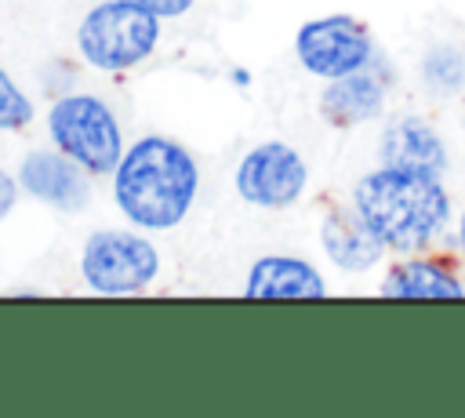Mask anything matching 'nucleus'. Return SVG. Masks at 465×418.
I'll return each mask as SVG.
<instances>
[{
  "label": "nucleus",
  "instance_id": "1",
  "mask_svg": "<svg viewBox=\"0 0 465 418\" xmlns=\"http://www.w3.org/2000/svg\"><path fill=\"white\" fill-rule=\"evenodd\" d=\"M196 160L171 138H142L116 164V204L142 229L178 225L196 200Z\"/></svg>",
  "mask_w": 465,
  "mask_h": 418
},
{
  "label": "nucleus",
  "instance_id": "2",
  "mask_svg": "<svg viewBox=\"0 0 465 418\" xmlns=\"http://www.w3.org/2000/svg\"><path fill=\"white\" fill-rule=\"evenodd\" d=\"M352 207L378 233V240L396 251H418L432 244L450 214L440 174L396 171L385 164L356 182Z\"/></svg>",
  "mask_w": 465,
  "mask_h": 418
},
{
  "label": "nucleus",
  "instance_id": "3",
  "mask_svg": "<svg viewBox=\"0 0 465 418\" xmlns=\"http://www.w3.org/2000/svg\"><path fill=\"white\" fill-rule=\"evenodd\" d=\"M156 36L160 18L138 0H105L84 15L76 44L94 69H131L156 47Z\"/></svg>",
  "mask_w": 465,
  "mask_h": 418
},
{
  "label": "nucleus",
  "instance_id": "4",
  "mask_svg": "<svg viewBox=\"0 0 465 418\" xmlns=\"http://www.w3.org/2000/svg\"><path fill=\"white\" fill-rule=\"evenodd\" d=\"M51 138L62 153H69L76 164H84L94 174L116 171L124 156V138L113 109L94 95H65L51 105L47 116Z\"/></svg>",
  "mask_w": 465,
  "mask_h": 418
},
{
  "label": "nucleus",
  "instance_id": "5",
  "mask_svg": "<svg viewBox=\"0 0 465 418\" xmlns=\"http://www.w3.org/2000/svg\"><path fill=\"white\" fill-rule=\"evenodd\" d=\"M160 269L156 247L138 236V233H124V229H102L84 244L80 254V273L87 280L91 291L102 294H131L142 291Z\"/></svg>",
  "mask_w": 465,
  "mask_h": 418
},
{
  "label": "nucleus",
  "instance_id": "6",
  "mask_svg": "<svg viewBox=\"0 0 465 418\" xmlns=\"http://www.w3.org/2000/svg\"><path fill=\"white\" fill-rule=\"evenodd\" d=\"M294 51H298V62L312 76H323V80H338V76H349L356 69H367L371 55H374L367 29L349 15L305 22L298 29Z\"/></svg>",
  "mask_w": 465,
  "mask_h": 418
},
{
  "label": "nucleus",
  "instance_id": "7",
  "mask_svg": "<svg viewBox=\"0 0 465 418\" xmlns=\"http://www.w3.org/2000/svg\"><path fill=\"white\" fill-rule=\"evenodd\" d=\"M305 182H309L305 160L283 142L254 145L236 167L240 196L247 204H258V207H287V204H294L302 196Z\"/></svg>",
  "mask_w": 465,
  "mask_h": 418
},
{
  "label": "nucleus",
  "instance_id": "8",
  "mask_svg": "<svg viewBox=\"0 0 465 418\" xmlns=\"http://www.w3.org/2000/svg\"><path fill=\"white\" fill-rule=\"evenodd\" d=\"M84 171L87 167L76 164L69 153H29L18 167V185L44 204H54L62 211H80L91 196Z\"/></svg>",
  "mask_w": 465,
  "mask_h": 418
},
{
  "label": "nucleus",
  "instance_id": "9",
  "mask_svg": "<svg viewBox=\"0 0 465 418\" xmlns=\"http://www.w3.org/2000/svg\"><path fill=\"white\" fill-rule=\"evenodd\" d=\"M381 164L396 171H421V174H443L447 149L440 134L421 116H400L381 134Z\"/></svg>",
  "mask_w": 465,
  "mask_h": 418
},
{
  "label": "nucleus",
  "instance_id": "10",
  "mask_svg": "<svg viewBox=\"0 0 465 418\" xmlns=\"http://www.w3.org/2000/svg\"><path fill=\"white\" fill-rule=\"evenodd\" d=\"M381 240L378 233L352 211H338L323 222V251L334 265H341L345 273H360L367 265H374L381 258Z\"/></svg>",
  "mask_w": 465,
  "mask_h": 418
},
{
  "label": "nucleus",
  "instance_id": "11",
  "mask_svg": "<svg viewBox=\"0 0 465 418\" xmlns=\"http://www.w3.org/2000/svg\"><path fill=\"white\" fill-rule=\"evenodd\" d=\"M385 105V87L374 73L356 69L349 76H338L323 91V116L331 124H363L374 120Z\"/></svg>",
  "mask_w": 465,
  "mask_h": 418
},
{
  "label": "nucleus",
  "instance_id": "12",
  "mask_svg": "<svg viewBox=\"0 0 465 418\" xmlns=\"http://www.w3.org/2000/svg\"><path fill=\"white\" fill-rule=\"evenodd\" d=\"M247 298H323V280L309 262L262 258L251 269Z\"/></svg>",
  "mask_w": 465,
  "mask_h": 418
},
{
  "label": "nucleus",
  "instance_id": "13",
  "mask_svg": "<svg viewBox=\"0 0 465 418\" xmlns=\"http://www.w3.org/2000/svg\"><path fill=\"white\" fill-rule=\"evenodd\" d=\"M381 294L389 298H461L465 287L458 284L454 273H447L436 262H407L385 276Z\"/></svg>",
  "mask_w": 465,
  "mask_h": 418
},
{
  "label": "nucleus",
  "instance_id": "14",
  "mask_svg": "<svg viewBox=\"0 0 465 418\" xmlns=\"http://www.w3.org/2000/svg\"><path fill=\"white\" fill-rule=\"evenodd\" d=\"M421 76L436 91H458L465 84V58L454 47H432L421 62Z\"/></svg>",
  "mask_w": 465,
  "mask_h": 418
},
{
  "label": "nucleus",
  "instance_id": "15",
  "mask_svg": "<svg viewBox=\"0 0 465 418\" xmlns=\"http://www.w3.org/2000/svg\"><path fill=\"white\" fill-rule=\"evenodd\" d=\"M33 120V102L22 95V87L0 69V131H18Z\"/></svg>",
  "mask_w": 465,
  "mask_h": 418
},
{
  "label": "nucleus",
  "instance_id": "16",
  "mask_svg": "<svg viewBox=\"0 0 465 418\" xmlns=\"http://www.w3.org/2000/svg\"><path fill=\"white\" fill-rule=\"evenodd\" d=\"M145 11H153L156 18H178V15H185L196 0H138Z\"/></svg>",
  "mask_w": 465,
  "mask_h": 418
},
{
  "label": "nucleus",
  "instance_id": "17",
  "mask_svg": "<svg viewBox=\"0 0 465 418\" xmlns=\"http://www.w3.org/2000/svg\"><path fill=\"white\" fill-rule=\"evenodd\" d=\"M15 196H18V185H15V178H7L4 171H0V218L15 207Z\"/></svg>",
  "mask_w": 465,
  "mask_h": 418
},
{
  "label": "nucleus",
  "instance_id": "18",
  "mask_svg": "<svg viewBox=\"0 0 465 418\" xmlns=\"http://www.w3.org/2000/svg\"><path fill=\"white\" fill-rule=\"evenodd\" d=\"M461 247H465V214H461Z\"/></svg>",
  "mask_w": 465,
  "mask_h": 418
}]
</instances>
